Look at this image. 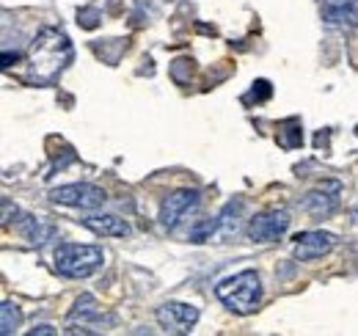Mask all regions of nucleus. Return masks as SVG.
<instances>
[{
    "instance_id": "6ab92c4d",
    "label": "nucleus",
    "mask_w": 358,
    "mask_h": 336,
    "mask_svg": "<svg viewBox=\"0 0 358 336\" xmlns=\"http://www.w3.org/2000/svg\"><path fill=\"white\" fill-rule=\"evenodd\" d=\"M78 22H80V25H83V28H96V25H99V11H96V8H80V11H78Z\"/></svg>"
},
{
    "instance_id": "20e7f679",
    "label": "nucleus",
    "mask_w": 358,
    "mask_h": 336,
    "mask_svg": "<svg viewBox=\"0 0 358 336\" xmlns=\"http://www.w3.org/2000/svg\"><path fill=\"white\" fill-rule=\"evenodd\" d=\"M113 314H105L94 295H80L72 306V312L66 314V331L69 334H99V331H108L113 326Z\"/></svg>"
},
{
    "instance_id": "2eb2a0df",
    "label": "nucleus",
    "mask_w": 358,
    "mask_h": 336,
    "mask_svg": "<svg viewBox=\"0 0 358 336\" xmlns=\"http://www.w3.org/2000/svg\"><path fill=\"white\" fill-rule=\"evenodd\" d=\"M240 212H243V202L231 199L224 207V212L218 215V229L224 234H237V223H240Z\"/></svg>"
},
{
    "instance_id": "dca6fc26",
    "label": "nucleus",
    "mask_w": 358,
    "mask_h": 336,
    "mask_svg": "<svg viewBox=\"0 0 358 336\" xmlns=\"http://www.w3.org/2000/svg\"><path fill=\"white\" fill-rule=\"evenodd\" d=\"M20 326V309L11 303V300H3L0 306V334L11 336Z\"/></svg>"
},
{
    "instance_id": "9d476101",
    "label": "nucleus",
    "mask_w": 358,
    "mask_h": 336,
    "mask_svg": "<svg viewBox=\"0 0 358 336\" xmlns=\"http://www.w3.org/2000/svg\"><path fill=\"white\" fill-rule=\"evenodd\" d=\"M336 204H339V182H328V190L325 188H317L312 193H306L303 202H301V207L309 212V215H314V218L331 215V212L336 210Z\"/></svg>"
},
{
    "instance_id": "f257e3e1",
    "label": "nucleus",
    "mask_w": 358,
    "mask_h": 336,
    "mask_svg": "<svg viewBox=\"0 0 358 336\" xmlns=\"http://www.w3.org/2000/svg\"><path fill=\"white\" fill-rule=\"evenodd\" d=\"M75 47L58 28H42L28 47V80L36 85H52L61 72L72 64Z\"/></svg>"
},
{
    "instance_id": "9b49d317",
    "label": "nucleus",
    "mask_w": 358,
    "mask_h": 336,
    "mask_svg": "<svg viewBox=\"0 0 358 336\" xmlns=\"http://www.w3.org/2000/svg\"><path fill=\"white\" fill-rule=\"evenodd\" d=\"M83 226L91 229L94 234H102V237H130L133 234L130 223L119 215H86Z\"/></svg>"
},
{
    "instance_id": "0eeeda50",
    "label": "nucleus",
    "mask_w": 358,
    "mask_h": 336,
    "mask_svg": "<svg viewBox=\"0 0 358 336\" xmlns=\"http://www.w3.org/2000/svg\"><path fill=\"white\" fill-rule=\"evenodd\" d=\"M160 328L166 334H190L193 326L199 323V309L190 303H179V300H169L155 312Z\"/></svg>"
},
{
    "instance_id": "4be33fe9",
    "label": "nucleus",
    "mask_w": 358,
    "mask_h": 336,
    "mask_svg": "<svg viewBox=\"0 0 358 336\" xmlns=\"http://www.w3.org/2000/svg\"><path fill=\"white\" fill-rule=\"evenodd\" d=\"M36 334H55V331H52L50 326H39V328H34V331H31V336H36Z\"/></svg>"
},
{
    "instance_id": "ddd939ff",
    "label": "nucleus",
    "mask_w": 358,
    "mask_h": 336,
    "mask_svg": "<svg viewBox=\"0 0 358 336\" xmlns=\"http://www.w3.org/2000/svg\"><path fill=\"white\" fill-rule=\"evenodd\" d=\"M20 232H22V237H25L28 243H34V246H45L50 237H55V226H52L50 220H45L42 215H22Z\"/></svg>"
},
{
    "instance_id": "f3484780",
    "label": "nucleus",
    "mask_w": 358,
    "mask_h": 336,
    "mask_svg": "<svg viewBox=\"0 0 358 336\" xmlns=\"http://www.w3.org/2000/svg\"><path fill=\"white\" fill-rule=\"evenodd\" d=\"M215 232H218V218H213V220H201V223L190 232V240H193V243H207V240H213Z\"/></svg>"
},
{
    "instance_id": "1a4fd4ad",
    "label": "nucleus",
    "mask_w": 358,
    "mask_h": 336,
    "mask_svg": "<svg viewBox=\"0 0 358 336\" xmlns=\"http://www.w3.org/2000/svg\"><path fill=\"white\" fill-rule=\"evenodd\" d=\"M336 246V237L331 232H301L295 237V259L298 262H312L320 259Z\"/></svg>"
},
{
    "instance_id": "6e6552de",
    "label": "nucleus",
    "mask_w": 358,
    "mask_h": 336,
    "mask_svg": "<svg viewBox=\"0 0 358 336\" xmlns=\"http://www.w3.org/2000/svg\"><path fill=\"white\" fill-rule=\"evenodd\" d=\"M196 207H199V190H190V188L177 190V193L163 199V204H160V223L166 229H177Z\"/></svg>"
},
{
    "instance_id": "f8f14e48",
    "label": "nucleus",
    "mask_w": 358,
    "mask_h": 336,
    "mask_svg": "<svg viewBox=\"0 0 358 336\" xmlns=\"http://www.w3.org/2000/svg\"><path fill=\"white\" fill-rule=\"evenodd\" d=\"M320 11L331 25H358V0H322Z\"/></svg>"
},
{
    "instance_id": "4468645a",
    "label": "nucleus",
    "mask_w": 358,
    "mask_h": 336,
    "mask_svg": "<svg viewBox=\"0 0 358 336\" xmlns=\"http://www.w3.org/2000/svg\"><path fill=\"white\" fill-rule=\"evenodd\" d=\"M303 144V130H301V122L298 119H287L284 125L278 127V146L284 149H295Z\"/></svg>"
},
{
    "instance_id": "aec40b11",
    "label": "nucleus",
    "mask_w": 358,
    "mask_h": 336,
    "mask_svg": "<svg viewBox=\"0 0 358 336\" xmlns=\"http://www.w3.org/2000/svg\"><path fill=\"white\" fill-rule=\"evenodd\" d=\"M14 215H20V210ZM3 223H11V202L8 199H3Z\"/></svg>"
},
{
    "instance_id": "f03ea898",
    "label": "nucleus",
    "mask_w": 358,
    "mask_h": 336,
    "mask_svg": "<svg viewBox=\"0 0 358 336\" xmlns=\"http://www.w3.org/2000/svg\"><path fill=\"white\" fill-rule=\"evenodd\" d=\"M218 300L224 303L226 309H231L234 314H254L262 303V281L257 270H240L234 276L224 279L215 287Z\"/></svg>"
},
{
    "instance_id": "39448f33",
    "label": "nucleus",
    "mask_w": 358,
    "mask_h": 336,
    "mask_svg": "<svg viewBox=\"0 0 358 336\" xmlns=\"http://www.w3.org/2000/svg\"><path fill=\"white\" fill-rule=\"evenodd\" d=\"M50 199L55 204H64V207H78V210H96L108 202L105 190L91 185V182H75V185H61L50 193Z\"/></svg>"
},
{
    "instance_id": "423d86ee",
    "label": "nucleus",
    "mask_w": 358,
    "mask_h": 336,
    "mask_svg": "<svg viewBox=\"0 0 358 336\" xmlns=\"http://www.w3.org/2000/svg\"><path fill=\"white\" fill-rule=\"evenodd\" d=\"M287 229H289V212L281 210V207H273V210H265L251 218L248 240H254V243H275V240H281L287 234Z\"/></svg>"
},
{
    "instance_id": "a211bd4d",
    "label": "nucleus",
    "mask_w": 358,
    "mask_h": 336,
    "mask_svg": "<svg viewBox=\"0 0 358 336\" xmlns=\"http://www.w3.org/2000/svg\"><path fill=\"white\" fill-rule=\"evenodd\" d=\"M270 94H273V85L268 83V80H257L254 83V88L248 91V97H245V102H265V99H270Z\"/></svg>"
},
{
    "instance_id": "7ed1b4c3",
    "label": "nucleus",
    "mask_w": 358,
    "mask_h": 336,
    "mask_svg": "<svg viewBox=\"0 0 358 336\" xmlns=\"http://www.w3.org/2000/svg\"><path fill=\"white\" fill-rule=\"evenodd\" d=\"M55 270L66 279H89L94 276L102 262H105V253L96 246H78V243H61L55 253Z\"/></svg>"
},
{
    "instance_id": "412c9836",
    "label": "nucleus",
    "mask_w": 358,
    "mask_h": 336,
    "mask_svg": "<svg viewBox=\"0 0 358 336\" xmlns=\"http://www.w3.org/2000/svg\"><path fill=\"white\" fill-rule=\"evenodd\" d=\"M11 61L17 64V61H20V55H17V52H14V55H11V52H3V66H6V69L11 66Z\"/></svg>"
}]
</instances>
